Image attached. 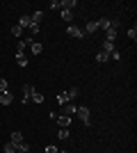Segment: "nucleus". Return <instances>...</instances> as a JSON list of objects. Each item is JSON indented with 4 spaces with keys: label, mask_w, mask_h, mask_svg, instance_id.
I'll list each match as a JSON object with an SVG mask.
<instances>
[{
    "label": "nucleus",
    "mask_w": 137,
    "mask_h": 153,
    "mask_svg": "<svg viewBox=\"0 0 137 153\" xmlns=\"http://www.w3.org/2000/svg\"><path fill=\"white\" fill-rule=\"evenodd\" d=\"M76 114L80 117V121L85 123V126H89V108H85V105H82V108H76Z\"/></svg>",
    "instance_id": "1"
},
{
    "label": "nucleus",
    "mask_w": 137,
    "mask_h": 153,
    "mask_svg": "<svg viewBox=\"0 0 137 153\" xmlns=\"http://www.w3.org/2000/svg\"><path fill=\"white\" fill-rule=\"evenodd\" d=\"M105 39H107V41H114V39H117V21H110V27L105 30Z\"/></svg>",
    "instance_id": "2"
},
{
    "label": "nucleus",
    "mask_w": 137,
    "mask_h": 153,
    "mask_svg": "<svg viewBox=\"0 0 137 153\" xmlns=\"http://www.w3.org/2000/svg\"><path fill=\"white\" fill-rule=\"evenodd\" d=\"M66 34H69V37H78V39L87 37L85 30H80V27H76V25H69V27H66Z\"/></svg>",
    "instance_id": "3"
},
{
    "label": "nucleus",
    "mask_w": 137,
    "mask_h": 153,
    "mask_svg": "<svg viewBox=\"0 0 137 153\" xmlns=\"http://www.w3.org/2000/svg\"><path fill=\"white\" fill-rule=\"evenodd\" d=\"M32 91H34V87H32V85H23V98H21V101H23V105H27V103H32V101H30V96H32Z\"/></svg>",
    "instance_id": "4"
},
{
    "label": "nucleus",
    "mask_w": 137,
    "mask_h": 153,
    "mask_svg": "<svg viewBox=\"0 0 137 153\" xmlns=\"http://www.w3.org/2000/svg\"><path fill=\"white\" fill-rule=\"evenodd\" d=\"M9 142H12L14 146H16V151H19V146H21V144H23V135H21L19 130H14V133L9 135Z\"/></svg>",
    "instance_id": "5"
},
{
    "label": "nucleus",
    "mask_w": 137,
    "mask_h": 153,
    "mask_svg": "<svg viewBox=\"0 0 137 153\" xmlns=\"http://www.w3.org/2000/svg\"><path fill=\"white\" fill-rule=\"evenodd\" d=\"M12 103H14V94H12V91L0 94V105H12Z\"/></svg>",
    "instance_id": "6"
},
{
    "label": "nucleus",
    "mask_w": 137,
    "mask_h": 153,
    "mask_svg": "<svg viewBox=\"0 0 137 153\" xmlns=\"http://www.w3.org/2000/svg\"><path fill=\"white\" fill-rule=\"evenodd\" d=\"M55 121L59 123V128H69L71 126V117H66V114H57V119Z\"/></svg>",
    "instance_id": "7"
},
{
    "label": "nucleus",
    "mask_w": 137,
    "mask_h": 153,
    "mask_svg": "<svg viewBox=\"0 0 137 153\" xmlns=\"http://www.w3.org/2000/svg\"><path fill=\"white\" fill-rule=\"evenodd\" d=\"M27 41H30V46H27V48H30V51H32L34 55H41L44 46H41V44H37V41H32V39H27Z\"/></svg>",
    "instance_id": "8"
},
{
    "label": "nucleus",
    "mask_w": 137,
    "mask_h": 153,
    "mask_svg": "<svg viewBox=\"0 0 137 153\" xmlns=\"http://www.w3.org/2000/svg\"><path fill=\"white\" fill-rule=\"evenodd\" d=\"M78 5L76 0H59V9H71L73 12V7Z\"/></svg>",
    "instance_id": "9"
},
{
    "label": "nucleus",
    "mask_w": 137,
    "mask_h": 153,
    "mask_svg": "<svg viewBox=\"0 0 137 153\" xmlns=\"http://www.w3.org/2000/svg\"><path fill=\"white\" fill-rule=\"evenodd\" d=\"M27 46H30V41H19V44H16V55H25V48Z\"/></svg>",
    "instance_id": "10"
},
{
    "label": "nucleus",
    "mask_w": 137,
    "mask_h": 153,
    "mask_svg": "<svg viewBox=\"0 0 137 153\" xmlns=\"http://www.w3.org/2000/svg\"><path fill=\"white\" fill-rule=\"evenodd\" d=\"M62 114H66V117L76 114V105H73V103H66L64 108H62Z\"/></svg>",
    "instance_id": "11"
},
{
    "label": "nucleus",
    "mask_w": 137,
    "mask_h": 153,
    "mask_svg": "<svg viewBox=\"0 0 137 153\" xmlns=\"http://www.w3.org/2000/svg\"><path fill=\"white\" fill-rule=\"evenodd\" d=\"M59 16H62L66 23H69V21H73V12H71V9H59Z\"/></svg>",
    "instance_id": "12"
},
{
    "label": "nucleus",
    "mask_w": 137,
    "mask_h": 153,
    "mask_svg": "<svg viewBox=\"0 0 137 153\" xmlns=\"http://www.w3.org/2000/svg\"><path fill=\"white\" fill-rule=\"evenodd\" d=\"M101 51H103V53H107V55H110V53L114 51V41H107V39H105V41H103V48H101Z\"/></svg>",
    "instance_id": "13"
},
{
    "label": "nucleus",
    "mask_w": 137,
    "mask_h": 153,
    "mask_svg": "<svg viewBox=\"0 0 137 153\" xmlns=\"http://www.w3.org/2000/svg\"><path fill=\"white\" fill-rule=\"evenodd\" d=\"M96 27H98V30H107V27H110V19H98Z\"/></svg>",
    "instance_id": "14"
},
{
    "label": "nucleus",
    "mask_w": 137,
    "mask_h": 153,
    "mask_svg": "<svg viewBox=\"0 0 137 153\" xmlns=\"http://www.w3.org/2000/svg\"><path fill=\"white\" fill-rule=\"evenodd\" d=\"M30 101H32V103H44V94L34 89V91H32V96H30Z\"/></svg>",
    "instance_id": "15"
},
{
    "label": "nucleus",
    "mask_w": 137,
    "mask_h": 153,
    "mask_svg": "<svg viewBox=\"0 0 137 153\" xmlns=\"http://www.w3.org/2000/svg\"><path fill=\"white\" fill-rule=\"evenodd\" d=\"M30 23H32V21H30V16H27V14H23V16L19 19V25H21V27H30Z\"/></svg>",
    "instance_id": "16"
},
{
    "label": "nucleus",
    "mask_w": 137,
    "mask_h": 153,
    "mask_svg": "<svg viewBox=\"0 0 137 153\" xmlns=\"http://www.w3.org/2000/svg\"><path fill=\"white\" fill-rule=\"evenodd\" d=\"M16 64H19L21 69H25V66H27L30 62H27V57H25V55H16Z\"/></svg>",
    "instance_id": "17"
},
{
    "label": "nucleus",
    "mask_w": 137,
    "mask_h": 153,
    "mask_svg": "<svg viewBox=\"0 0 137 153\" xmlns=\"http://www.w3.org/2000/svg\"><path fill=\"white\" fill-rule=\"evenodd\" d=\"M57 103H59V105H62V108H64L66 103H71V101H69V96H66V91H62V94H57Z\"/></svg>",
    "instance_id": "18"
},
{
    "label": "nucleus",
    "mask_w": 137,
    "mask_h": 153,
    "mask_svg": "<svg viewBox=\"0 0 137 153\" xmlns=\"http://www.w3.org/2000/svg\"><path fill=\"white\" fill-rule=\"evenodd\" d=\"M98 27H96V21H89V23H87L85 25V34H91V32H96Z\"/></svg>",
    "instance_id": "19"
},
{
    "label": "nucleus",
    "mask_w": 137,
    "mask_h": 153,
    "mask_svg": "<svg viewBox=\"0 0 137 153\" xmlns=\"http://www.w3.org/2000/svg\"><path fill=\"white\" fill-rule=\"evenodd\" d=\"M41 19H44V12H34L32 16H30V21H32V23H37V25L41 23Z\"/></svg>",
    "instance_id": "20"
},
{
    "label": "nucleus",
    "mask_w": 137,
    "mask_h": 153,
    "mask_svg": "<svg viewBox=\"0 0 137 153\" xmlns=\"http://www.w3.org/2000/svg\"><path fill=\"white\" fill-rule=\"evenodd\" d=\"M57 137H59V140H69V137H71V133H69V128H59Z\"/></svg>",
    "instance_id": "21"
},
{
    "label": "nucleus",
    "mask_w": 137,
    "mask_h": 153,
    "mask_svg": "<svg viewBox=\"0 0 137 153\" xmlns=\"http://www.w3.org/2000/svg\"><path fill=\"white\" fill-rule=\"evenodd\" d=\"M66 96H69V101H73V98H78V87H71V89L66 91Z\"/></svg>",
    "instance_id": "22"
},
{
    "label": "nucleus",
    "mask_w": 137,
    "mask_h": 153,
    "mask_svg": "<svg viewBox=\"0 0 137 153\" xmlns=\"http://www.w3.org/2000/svg\"><path fill=\"white\" fill-rule=\"evenodd\" d=\"M128 39H133V41H135V39H137V25L128 27Z\"/></svg>",
    "instance_id": "23"
},
{
    "label": "nucleus",
    "mask_w": 137,
    "mask_h": 153,
    "mask_svg": "<svg viewBox=\"0 0 137 153\" xmlns=\"http://www.w3.org/2000/svg\"><path fill=\"white\" fill-rule=\"evenodd\" d=\"M5 91H9V82L2 78V80H0V94H5Z\"/></svg>",
    "instance_id": "24"
},
{
    "label": "nucleus",
    "mask_w": 137,
    "mask_h": 153,
    "mask_svg": "<svg viewBox=\"0 0 137 153\" xmlns=\"http://www.w3.org/2000/svg\"><path fill=\"white\" fill-rule=\"evenodd\" d=\"M107 59H110V55H107V53H103V51L96 55V62H107Z\"/></svg>",
    "instance_id": "25"
},
{
    "label": "nucleus",
    "mask_w": 137,
    "mask_h": 153,
    "mask_svg": "<svg viewBox=\"0 0 137 153\" xmlns=\"http://www.w3.org/2000/svg\"><path fill=\"white\" fill-rule=\"evenodd\" d=\"M12 34H14V37H21V34H23V27H21V25H14L12 27Z\"/></svg>",
    "instance_id": "26"
},
{
    "label": "nucleus",
    "mask_w": 137,
    "mask_h": 153,
    "mask_svg": "<svg viewBox=\"0 0 137 153\" xmlns=\"http://www.w3.org/2000/svg\"><path fill=\"white\" fill-rule=\"evenodd\" d=\"M5 153H16V146H14L12 142H7V144H5Z\"/></svg>",
    "instance_id": "27"
},
{
    "label": "nucleus",
    "mask_w": 137,
    "mask_h": 153,
    "mask_svg": "<svg viewBox=\"0 0 137 153\" xmlns=\"http://www.w3.org/2000/svg\"><path fill=\"white\" fill-rule=\"evenodd\" d=\"M39 27H41V25H37V23H30V32H32V34H37V32H39Z\"/></svg>",
    "instance_id": "28"
},
{
    "label": "nucleus",
    "mask_w": 137,
    "mask_h": 153,
    "mask_svg": "<svg viewBox=\"0 0 137 153\" xmlns=\"http://www.w3.org/2000/svg\"><path fill=\"white\" fill-rule=\"evenodd\" d=\"M48 7H50V9H59V2H57V0H50V2H48Z\"/></svg>",
    "instance_id": "29"
},
{
    "label": "nucleus",
    "mask_w": 137,
    "mask_h": 153,
    "mask_svg": "<svg viewBox=\"0 0 137 153\" xmlns=\"http://www.w3.org/2000/svg\"><path fill=\"white\" fill-rule=\"evenodd\" d=\"M110 57H112V59H114V62H117V59H119V57H121V53H119V51H112V53H110Z\"/></svg>",
    "instance_id": "30"
},
{
    "label": "nucleus",
    "mask_w": 137,
    "mask_h": 153,
    "mask_svg": "<svg viewBox=\"0 0 137 153\" xmlns=\"http://www.w3.org/2000/svg\"><path fill=\"white\" fill-rule=\"evenodd\" d=\"M46 153H59L57 146H46Z\"/></svg>",
    "instance_id": "31"
},
{
    "label": "nucleus",
    "mask_w": 137,
    "mask_h": 153,
    "mask_svg": "<svg viewBox=\"0 0 137 153\" xmlns=\"http://www.w3.org/2000/svg\"><path fill=\"white\" fill-rule=\"evenodd\" d=\"M19 153H30V151H19Z\"/></svg>",
    "instance_id": "32"
},
{
    "label": "nucleus",
    "mask_w": 137,
    "mask_h": 153,
    "mask_svg": "<svg viewBox=\"0 0 137 153\" xmlns=\"http://www.w3.org/2000/svg\"><path fill=\"white\" fill-rule=\"evenodd\" d=\"M59 153H69V151H59Z\"/></svg>",
    "instance_id": "33"
},
{
    "label": "nucleus",
    "mask_w": 137,
    "mask_h": 153,
    "mask_svg": "<svg viewBox=\"0 0 137 153\" xmlns=\"http://www.w3.org/2000/svg\"><path fill=\"white\" fill-rule=\"evenodd\" d=\"M0 108H2V105H0Z\"/></svg>",
    "instance_id": "34"
}]
</instances>
